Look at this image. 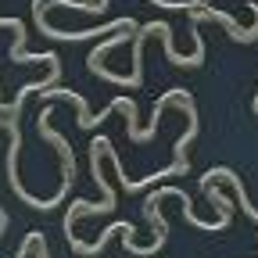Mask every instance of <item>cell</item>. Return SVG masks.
<instances>
[{"label": "cell", "mask_w": 258, "mask_h": 258, "mask_svg": "<svg viewBox=\"0 0 258 258\" xmlns=\"http://www.w3.org/2000/svg\"><path fill=\"white\" fill-rule=\"evenodd\" d=\"M50 118H54V108H43L40 118H36V129H40V140H47L50 147H57V158H61V198H69V190L76 183V154H72V144L64 140L57 129H50Z\"/></svg>", "instance_id": "1"}, {"label": "cell", "mask_w": 258, "mask_h": 258, "mask_svg": "<svg viewBox=\"0 0 258 258\" xmlns=\"http://www.w3.org/2000/svg\"><path fill=\"white\" fill-rule=\"evenodd\" d=\"M151 32H158L161 36V47H165V57L176 64V69H198V64L205 61V40L198 32V22H190V36H194V54H179L176 50V36H172V25L169 22H151Z\"/></svg>", "instance_id": "2"}, {"label": "cell", "mask_w": 258, "mask_h": 258, "mask_svg": "<svg viewBox=\"0 0 258 258\" xmlns=\"http://www.w3.org/2000/svg\"><path fill=\"white\" fill-rule=\"evenodd\" d=\"M198 183H201V190H205V186H212V183H230V186H233V194H237V201H240V208L258 222V208L247 201V190H244V183H240V176H237L233 169H208L205 176H198Z\"/></svg>", "instance_id": "3"}, {"label": "cell", "mask_w": 258, "mask_h": 258, "mask_svg": "<svg viewBox=\"0 0 258 258\" xmlns=\"http://www.w3.org/2000/svg\"><path fill=\"white\" fill-rule=\"evenodd\" d=\"M0 25H8V29H15V32H18V29H25L18 18H0Z\"/></svg>", "instance_id": "4"}]
</instances>
